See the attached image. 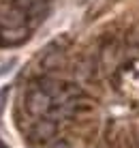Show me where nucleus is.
Returning <instances> with one entry per match:
<instances>
[{
	"label": "nucleus",
	"instance_id": "f257e3e1",
	"mask_svg": "<svg viewBox=\"0 0 139 148\" xmlns=\"http://www.w3.org/2000/svg\"><path fill=\"white\" fill-rule=\"evenodd\" d=\"M0 148H9V146H7V144H4V142H2V140H0Z\"/></svg>",
	"mask_w": 139,
	"mask_h": 148
}]
</instances>
